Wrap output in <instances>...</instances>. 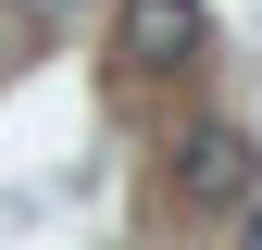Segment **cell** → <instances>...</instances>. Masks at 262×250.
I'll use <instances>...</instances> for the list:
<instances>
[{"instance_id": "1", "label": "cell", "mask_w": 262, "mask_h": 250, "mask_svg": "<svg viewBox=\"0 0 262 250\" xmlns=\"http://www.w3.org/2000/svg\"><path fill=\"white\" fill-rule=\"evenodd\" d=\"M113 50L138 62V75H187V62L212 50V13H200V0H125Z\"/></svg>"}, {"instance_id": "3", "label": "cell", "mask_w": 262, "mask_h": 250, "mask_svg": "<svg viewBox=\"0 0 262 250\" xmlns=\"http://www.w3.org/2000/svg\"><path fill=\"white\" fill-rule=\"evenodd\" d=\"M13 13H25V25H62V13H75V0H13Z\"/></svg>"}, {"instance_id": "2", "label": "cell", "mask_w": 262, "mask_h": 250, "mask_svg": "<svg viewBox=\"0 0 262 250\" xmlns=\"http://www.w3.org/2000/svg\"><path fill=\"white\" fill-rule=\"evenodd\" d=\"M175 200L187 213H237L250 200V138L237 125H187L175 138Z\"/></svg>"}, {"instance_id": "4", "label": "cell", "mask_w": 262, "mask_h": 250, "mask_svg": "<svg viewBox=\"0 0 262 250\" xmlns=\"http://www.w3.org/2000/svg\"><path fill=\"white\" fill-rule=\"evenodd\" d=\"M250 250H262V200H250Z\"/></svg>"}]
</instances>
